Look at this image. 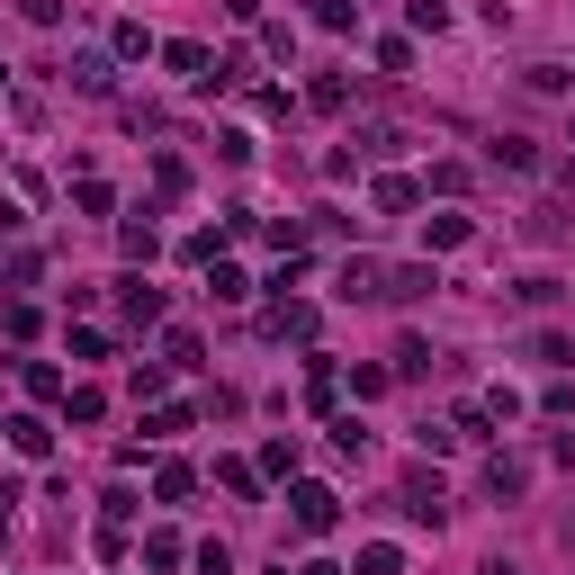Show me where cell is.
I'll return each instance as SVG.
<instances>
[{
	"instance_id": "6da1fadb",
	"label": "cell",
	"mask_w": 575,
	"mask_h": 575,
	"mask_svg": "<svg viewBox=\"0 0 575 575\" xmlns=\"http://www.w3.org/2000/svg\"><path fill=\"white\" fill-rule=\"evenodd\" d=\"M261 333H270V342H315V333H324V315H315L306 297H279V306L261 315Z\"/></svg>"
},
{
	"instance_id": "7a4b0ae2",
	"label": "cell",
	"mask_w": 575,
	"mask_h": 575,
	"mask_svg": "<svg viewBox=\"0 0 575 575\" xmlns=\"http://www.w3.org/2000/svg\"><path fill=\"white\" fill-rule=\"evenodd\" d=\"M477 485H485L494 503H513V494H531V459H513V450H494V459L477 468Z\"/></svg>"
},
{
	"instance_id": "3957f363",
	"label": "cell",
	"mask_w": 575,
	"mask_h": 575,
	"mask_svg": "<svg viewBox=\"0 0 575 575\" xmlns=\"http://www.w3.org/2000/svg\"><path fill=\"white\" fill-rule=\"evenodd\" d=\"M288 503H297V531H306V540H324V531L342 522V494H333V485H297Z\"/></svg>"
},
{
	"instance_id": "277c9868",
	"label": "cell",
	"mask_w": 575,
	"mask_h": 575,
	"mask_svg": "<svg viewBox=\"0 0 575 575\" xmlns=\"http://www.w3.org/2000/svg\"><path fill=\"white\" fill-rule=\"evenodd\" d=\"M405 513H414V522H431V531L450 522V494H441V477H431V468H414V477H405Z\"/></svg>"
},
{
	"instance_id": "5b68a950",
	"label": "cell",
	"mask_w": 575,
	"mask_h": 575,
	"mask_svg": "<svg viewBox=\"0 0 575 575\" xmlns=\"http://www.w3.org/2000/svg\"><path fill=\"white\" fill-rule=\"evenodd\" d=\"M342 297H351V306H387V261H359V252H351V261H342Z\"/></svg>"
},
{
	"instance_id": "8992f818",
	"label": "cell",
	"mask_w": 575,
	"mask_h": 575,
	"mask_svg": "<svg viewBox=\"0 0 575 575\" xmlns=\"http://www.w3.org/2000/svg\"><path fill=\"white\" fill-rule=\"evenodd\" d=\"M522 234H531V243H566V234H575V216H566L557 198H540V207L522 216Z\"/></svg>"
},
{
	"instance_id": "52a82bcc",
	"label": "cell",
	"mask_w": 575,
	"mask_h": 575,
	"mask_svg": "<svg viewBox=\"0 0 575 575\" xmlns=\"http://www.w3.org/2000/svg\"><path fill=\"white\" fill-rule=\"evenodd\" d=\"M10 450H19V459H45V450H54V422H45V414H10Z\"/></svg>"
},
{
	"instance_id": "ba28073f",
	"label": "cell",
	"mask_w": 575,
	"mask_h": 575,
	"mask_svg": "<svg viewBox=\"0 0 575 575\" xmlns=\"http://www.w3.org/2000/svg\"><path fill=\"white\" fill-rule=\"evenodd\" d=\"M431 288L441 279H431L422 261H405V270H387V306H414V297H431Z\"/></svg>"
},
{
	"instance_id": "9c48e42d",
	"label": "cell",
	"mask_w": 575,
	"mask_h": 575,
	"mask_svg": "<svg viewBox=\"0 0 575 575\" xmlns=\"http://www.w3.org/2000/svg\"><path fill=\"white\" fill-rule=\"evenodd\" d=\"M207 297H216V306H243V297H252V279H243L234 261H207Z\"/></svg>"
},
{
	"instance_id": "30bf717a",
	"label": "cell",
	"mask_w": 575,
	"mask_h": 575,
	"mask_svg": "<svg viewBox=\"0 0 575 575\" xmlns=\"http://www.w3.org/2000/svg\"><path fill=\"white\" fill-rule=\"evenodd\" d=\"M19 378H28L36 405H63V369H54V359H19Z\"/></svg>"
},
{
	"instance_id": "8fae6325",
	"label": "cell",
	"mask_w": 575,
	"mask_h": 575,
	"mask_svg": "<svg viewBox=\"0 0 575 575\" xmlns=\"http://www.w3.org/2000/svg\"><path fill=\"white\" fill-rule=\"evenodd\" d=\"M306 19L333 28V36H351V28H359V0H306Z\"/></svg>"
},
{
	"instance_id": "7c38bea8",
	"label": "cell",
	"mask_w": 575,
	"mask_h": 575,
	"mask_svg": "<svg viewBox=\"0 0 575 575\" xmlns=\"http://www.w3.org/2000/svg\"><path fill=\"white\" fill-rule=\"evenodd\" d=\"M387 378H405V387H414V378H431V342H414V333H405V342H396V369H387Z\"/></svg>"
},
{
	"instance_id": "4fadbf2b",
	"label": "cell",
	"mask_w": 575,
	"mask_h": 575,
	"mask_svg": "<svg viewBox=\"0 0 575 575\" xmlns=\"http://www.w3.org/2000/svg\"><path fill=\"white\" fill-rule=\"evenodd\" d=\"M163 63H171V72H180V82H207V63H216V54H207V45H189V36H180V45H163Z\"/></svg>"
},
{
	"instance_id": "5bb4252c",
	"label": "cell",
	"mask_w": 575,
	"mask_h": 575,
	"mask_svg": "<svg viewBox=\"0 0 575 575\" xmlns=\"http://www.w3.org/2000/svg\"><path fill=\"white\" fill-rule=\"evenodd\" d=\"M216 485L243 494V503H261V468H243V459H216Z\"/></svg>"
},
{
	"instance_id": "9a60e30c",
	"label": "cell",
	"mask_w": 575,
	"mask_h": 575,
	"mask_svg": "<svg viewBox=\"0 0 575 575\" xmlns=\"http://www.w3.org/2000/svg\"><path fill=\"white\" fill-rule=\"evenodd\" d=\"M494 163L503 171H540V144L531 135H494Z\"/></svg>"
},
{
	"instance_id": "2e32d148",
	"label": "cell",
	"mask_w": 575,
	"mask_h": 575,
	"mask_svg": "<svg viewBox=\"0 0 575 575\" xmlns=\"http://www.w3.org/2000/svg\"><path fill=\"white\" fill-rule=\"evenodd\" d=\"M126 324H163V288H144V279H126Z\"/></svg>"
},
{
	"instance_id": "e0dca14e",
	"label": "cell",
	"mask_w": 575,
	"mask_h": 575,
	"mask_svg": "<svg viewBox=\"0 0 575 575\" xmlns=\"http://www.w3.org/2000/svg\"><path fill=\"white\" fill-rule=\"evenodd\" d=\"M261 477H297V441H288V431L261 441Z\"/></svg>"
},
{
	"instance_id": "ac0fdd59",
	"label": "cell",
	"mask_w": 575,
	"mask_h": 575,
	"mask_svg": "<svg viewBox=\"0 0 575 575\" xmlns=\"http://www.w3.org/2000/svg\"><path fill=\"white\" fill-rule=\"evenodd\" d=\"M306 100H315L324 117H333V108H351V72H315V91H306Z\"/></svg>"
},
{
	"instance_id": "d6986e66",
	"label": "cell",
	"mask_w": 575,
	"mask_h": 575,
	"mask_svg": "<svg viewBox=\"0 0 575 575\" xmlns=\"http://www.w3.org/2000/svg\"><path fill=\"white\" fill-rule=\"evenodd\" d=\"M100 414H108L100 387H63V422H100Z\"/></svg>"
},
{
	"instance_id": "ffe728a7",
	"label": "cell",
	"mask_w": 575,
	"mask_h": 575,
	"mask_svg": "<svg viewBox=\"0 0 575 575\" xmlns=\"http://www.w3.org/2000/svg\"><path fill=\"white\" fill-rule=\"evenodd\" d=\"M369 198H378V216H405V207H414V198H422V189H414V180H396V171H387V180H378V189H369Z\"/></svg>"
},
{
	"instance_id": "44dd1931",
	"label": "cell",
	"mask_w": 575,
	"mask_h": 575,
	"mask_svg": "<svg viewBox=\"0 0 575 575\" xmlns=\"http://www.w3.org/2000/svg\"><path fill=\"white\" fill-rule=\"evenodd\" d=\"M351 144H359V154H396V144H405V126H387V117H369V126H359Z\"/></svg>"
},
{
	"instance_id": "7402d4cb",
	"label": "cell",
	"mask_w": 575,
	"mask_h": 575,
	"mask_svg": "<svg viewBox=\"0 0 575 575\" xmlns=\"http://www.w3.org/2000/svg\"><path fill=\"white\" fill-rule=\"evenodd\" d=\"M117 243H126V261H154V252H163V234H154V216H144V226H117Z\"/></svg>"
},
{
	"instance_id": "603a6c76",
	"label": "cell",
	"mask_w": 575,
	"mask_h": 575,
	"mask_svg": "<svg viewBox=\"0 0 575 575\" xmlns=\"http://www.w3.org/2000/svg\"><path fill=\"white\" fill-rule=\"evenodd\" d=\"M477 226H468V216H431V252H459Z\"/></svg>"
},
{
	"instance_id": "cb8c5ba5",
	"label": "cell",
	"mask_w": 575,
	"mask_h": 575,
	"mask_svg": "<svg viewBox=\"0 0 575 575\" xmlns=\"http://www.w3.org/2000/svg\"><path fill=\"white\" fill-rule=\"evenodd\" d=\"M154 494H163V503H189V494H198V477H189V468H180V459H171V468H163V477H154Z\"/></svg>"
},
{
	"instance_id": "d4e9b609",
	"label": "cell",
	"mask_w": 575,
	"mask_h": 575,
	"mask_svg": "<svg viewBox=\"0 0 575 575\" xmlns=\"http://www.w3.org/2000/svg\"><path fill=\"white\" fill-rule=\"evenodd\" d=\"M72 82H82V91L100 100V91H108V54H72Z\"/></svg>"
},
{
	"instance_id": "484cf974",
	"label": "cell",
	"mask_w": 575,
	"mask_h": 575,
	"mask_svg": "<svg viewBox=\"0 0 575 575\" xmlns=\"http://www.w3.org/2000/svg\"><path fill=\"white\" fill-rule=\"evenodd\" d=\"M189 548H180V531H154V540H144V566H180Z\"/></svg>"
},
{
	"instance_id": "4316f807",
	"label": "cell",
	"mask_w": 575,
	"mask_h": 575,
	"mask_svg": "<svg viewBox=\"0 0 575 575\" xmlns=\"http://www.w3.org/2000/svg\"><path fill=\"white\" fill-rule=\"evenodd\" d=\"M154 189H163V198H180V189H189V163H180V154H163V163H154Z\"/></svg>"
},
{
	"instance_id": "83f0119b",
	"label": "cell",
	"mask_w": 575,
	"mask_h": 575,
	"mask_svg": "<svg viewBox=\"0 0 575 575\" xmlns=\"http://www.w3.org/2000/svg\"><path fill=\"white\" fill-rule=\"evenodd\" d=\"M163 387H171V369H163V359H135V396H154V405H163Z\"/></svg>"
},
{
	"instance_id": "f1b7e54d",
	"label": "cell",
	"mask_w": 575,
	"mask_h": 575,
	"mask_svg": "<svg viewBox=\"0 0 575 575\" xmlns=\"http://www.w3.org/2000/svg\"><path fill=\"white\" fill-rule=\"evenodd\" d=\"M522 82H531L540 100H557V91H566V63H531V72H522Z\"/></svg>"
},
{
	"instance_id": "f546056e",
	"label": "cell",
	"mask_w": 575,
	"mask_h": 575,
	"mask_svg": "<svg viewBox=\"0 0 575 575\" xmlns=\"http://www.w3.org/2000/svg\"><path fill=\"white\" fill-rule=\"evenodd\" d=\"M198 575H234V548L226 540H198Z\"/></svg>"
},
{
	"instance_id": "4dcf8cb0",
	"label": "cell",
	"mask_w": 575,
	"mask_h": 575,
	"mask_svg": "<svg viewBox=\"0 0 575 575\" xmlns=\"http://www.w3.org/2000/svg\"><path fill=\"white\" fill-rule=\"evenodd\" d=\"M198 359V333H163V369H189Z\"/></svg>"
},
{
	"instance_id": "1f68e13d",
	"label": "cell",
	"mask_w": 575,
	"mask_h": 575,
	"mask_svg": "<svg viewBox=\"0 0 575 575\" xmlns=\"http://www.w3.org/2000/svg\"><path fill=\"white\" fill-rule=\"evenodd\" d=\"M359 575H405V557H396V548L378 540V548H359Z\"/></svg>"
},
{
	"instance_id": "d6a6232c",
	"label": "cell",
	"mask_w": 575,
	"mask_h": 575,
	"mask_svg": "<svg viewBox=\"0 0 575 575\" xmlns=\"http://www.w3.org/2000/svg\"><path fill=\"white\" fill-rule=\"evenodd\" d=\"M117 54H126V63H144V54H154V36H144V19H126V28H117Z\"/></svg>"
},
{
	"instance_id": "836d02e7",
	"label": "cell",
	"mask_w": 575,
	"mask_h": 575,
	"mask_svg": "<svg viewBox=\"0 0 575 575\" xmlns=\"http://www.w3.org/2000/svg\"><path fill=\"white\" fill-rule=\"evenodd\" d=\"M72 207H82V216H108L117 198H108V180H82V189H72Z\"/></svg>"
},
{
	"instance_id": "e575fe53",
	"label": "cell",
	"mask_w": 575,
	"mask_h": 575,
	"mask_svg": "<svg viewBox=\"0 0 575 575\" xmlns=\"http://www.w3.org/2000/svg\"><path fill=\"white\" fill-rule=\"evenodd\" d=\"M19 19L28 28H63V0H19Z\"/></svg>"
},
{
	"instance_id": "d590c367",
	"label": "cell",
	"mask_w": 575,
	"mask_h": 575,
	"mask_svg": "<svg viewBox=\"0 0 575 575\" xmlns=\"http://www.w3.org/2000/svg\"><path fill=\"white\" fill-rule=\"evenodd\" d=\"M36 279V252H10V261H0V288H28Z\"/></svg>"
},
{
	"instance_id": "8d00e7d4",
	"label": "cell",
	"mask_w": 575,
	"mask_h": 575,
	"mask_svg": "<svg viewBox=\"0 0 575 575\" xmlns=\"http://www.w3.org/2000/svg\"><path fill=\"white\" fill-rule=\"evenodd\" d=\"M548 459H557V468H575V431H557V441H548Z\"/></svg>"
},
{
	"instance_id": "74e56055",
	"label": "cell",
	"mask_w": 575,
	"mask_h": 575,
	"mask_svg": "<svg viewBox=\"0 0 575 575\" xmlns=\"http://www.w3.org/2000/svg\"><path fill=\"white\" fill-rule=\"evenodd\" d=\"M10 503H19V485H10V477H0V540H10Z\"/></svg>"
},
{
	"instance_id": "f35d334b",
	"label": "cell",
	"mask_w": 575,
	"mask_h": 575,
	"mask_svg": "<svg viewBox=\"0 0 575 575\" xmlns=\"http://www.w3.org/2000/svg\"><path fill=\"white\" fill-rule=\"evenodd\" d=\"M297 575H342V566H324V557H306V566H297Z\"/></svg>"
},
{
	"instance_id": "ab89813d",
	"label": "cell",
	"mask_w": 575,
	"mask_h": 575,
	"mask_svg": "<svg viewBox=\"0 0 575 575\" xmlns=\"http://www.w3.org/2000/svg\"><path fill=\"white\" fill-rule=\"evenodd\" d=\"M485 575H522V566H513V557H494V566H485Z\"/></svg>"
},
{
	"instance_id": "60d3db41",
	"label": "cell",
	"mask_w": 575,
	"mask_h": 575,
	"mask_svg": "<svg viewBox=\"0 0 575 575\" xmlns=\"http://www.w3.org/2000/svg\"><path fill=\"white\" fill-rule=\"evenodd\" d=\"M0 91H10V63H0Z\"/></svg>"
},
{
	"instance_id": "b9f144b4",
	"label": "cell",
	"mask_w": 575,
	"mask_h": 575,
	"mask_svg": "<svg viewBox=\"0 0 575 575\" xmlns=\"http://www.w3.org/2000/svg\"><path fill=\"white\" fill-rule=\"evenodd\" d=\"M279 575H288V566H279Z\"/></svg>"
}]
</instances>
